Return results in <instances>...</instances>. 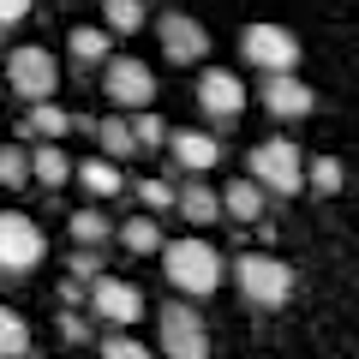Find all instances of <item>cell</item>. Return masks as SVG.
<instances>
[{
  "label": "cell",
  "instance_id": "cell-1",
  "mask_svg": "<svg viewBox=\"0 0 359 359\" xmlns=\"http://www.w3.org/2000/svg\"><path fill=\"white\" fill-rule=\"evenodd\" d=\"M162 257H168V282L186 287V294H210L222 282V257L204 240H174V245H162Z\"/></svg>",
  "mask_w": 359,
  "mask_h": 359
},
{
  "label": "cell",
  "instance_id": "cell-2",
  "mask_svg": "<svg viewBox=\"0 0 359 359\" xmlns=\"http://www.w3.org/2000/svg\"><path fill=\"white\" fill-rule=\"evenodd\" d=\"M252 174L264 180L269 192H282V198H294L299 186H311L306 156H299L287 138H264V144H257V150H252Z\"/></svg>",
  "mask_w": 359,
  "mask_h": 359
},
{
  "label": "cell",
  "instance_id": "cell-3",
  "mask_svg": "<svg viewBox=\"0 0 359 359\" xmlns=\"http://www.w3.org/2000/svg\"><path fill=\"white\" fill-rule=\"evenodd\" d=\"M240 294L252 299V306H282L287 294H294V276H287V264H276V257H240Z\"/></svg>",
  "mask_w": 359,
  "mask_h": 359
},
{
  "label": "cell",
  "instance_id": "cell-4",
  "mask_svg": "<svg viewBox=\"0 0 359 359\" xmlns=\"http://www.w3.org/2000/svg\"><path fill=\"white\" fill-rule=\"evenodd\" d=\"M162 353L168 359H210V335L192 306H162Z\"/></svg>",
  "mask_w": 359,
  "mask_h": 359
},
{
  "label": "cell",
  "instance_id": "cell-5",
  "mask_svg": "<svg viewBox=\"0 0 359 359\" xmlns=\"http://www.w3.org/2000/svg\"><path fill=\"white\" fill-rule=\"evenodd\" d=\"M6 72H13V90L30 96V102H48L54 84H60V66H54L48 48H18L13 60H6Z\"/></svg>",
  "mask_w": 359,
  "mask_h": 359
},
{
  "label": "cell",
  "instance_id": "cell-6",
  "mask_svg": "<svg viewBox=\"0 0 359 359\" xmlns=\"http://www.w3.org/2000/svg\"><path fill=\"white\" fill-rule=\"evenodd\" d=\"M245 60L264 66V72H294L299 42L287 36L282 25H252V30H245Z\"/></svg>",
  "mask_w": 359,
  "mask_h": 359
},
{
  "label": "cell",
  "instance_id": "cell-7",
  "mask_svg": "<svg viewBox=\"0 0 359 359\" xmlns=\"http://www.w3.org/2000/svg\"><path fill=\"white\" fill-rule=\"evenodd\" d=\"M90 311L108 318V323H138L144 318V299H138V287H132V282L96 276V282H90Z\"/></svg>",
  "mask_w": 359,
  "mask_h": 359
},
{
  "label": "cell",
  "instance_id": "cell-8",
  "mask_svg": "<svg viewBox=\"0 0 359 359\" xmlns=\"http://www.w3.org/2000/svg\"><path fill=\"white\" fill-rule=\"evenodd\" d=\"M42 264V233L30 216H0V269H30Z\"/></svg>",
  "mask_w": 359,
  "mask_h": 359
},
{
  "label": "cell",
  "instance_id": "cell-9",
  "mask_svg": "<svg viewBox=\"0 0 359 359\" xmlns=\"http://www.w3.org/2000/svg\"><path fill=\"white\" fill-rule=\"evenodd\" d=\"M156 30H162L168 60H180V66H192V60H204V54H210V30L198 25V18H186V13H168Z\"/></svg>",
  "mask_w": 359,
  "mask_h": 359
},
{
  "label": "cell",
  "instance_id": "cell-10",
  "mask_svg": "<svg viewBox=\"0 0 359 359\" xmlns=\"http://www.w3.org/2000/svg\"><path fill=\"white\" fill-rule=\"evenodd\" d=\"M108 96H114L120 108H150L156 78L144 72V60H108Z\"/></svg>",
  "mask_w": 359,
  "mask_h": 359
},
{
  "label": "cell",
  "instance_id": "cell-11",
  "mask_svg": "<svg viewBox=\"0 0 359 359\" xmlns=\"http://www.w3.org/2000/svg\"><path fill=\"white\" fill-rule=\"evenodd\" d=\"M198 102H204V114L233 120L245 108V90H240V78H233V72H204V78H198Z\"/></svg>",
  "mask_w": 359,
  "mask_h": 359
},
{
  "label": "cell",
  "instance_id": "cell-12",
  "mask_svg": "<svg viewBox=\"0 0 359 359\" xmlns=\"http://www.w3.org/2000/svg\"><path fill=\"white\" fill-rule=\"evenodd\" d=\"M264 102H269V114L299 120V114H311V90L299 84L294 72H269V78H264Z\"/></svg>",
  "mask_w": 359,
  "mask_h": 359
},
{
  "label": "cell",
  "instance_id": "cell-13",
  "mask_svg": "<svg viewBox=\"0 0 359 359\" xmlns=\"http://www.w3.org/2000/svg\"><path fill=\"white\" fill-rule=\"evenodd\" d=\"M264 192H269V186L257 174L252 180H233L228 192H222V210H228L233 222H257V216H264Z\"/></svg>",
  "mask_w": 359,
  "mask_h": 359
},
{
  "label": "cell",
  "instance_id": "cell-14",
  "mask_svg": "<svg viewBox=\"0 0 359 359\" xmlns=\"http://www.w3.org/2000/svg\"><path fill=\"white\" fill-rule=\"evenodd\" d=\"M174 156H180V168H192V174H204V168H216L222 144L210 138V132H180V138H174Z\"/></svg>",
  "mask_w": 359,
  "mask_h": 359
},
{
  "label": "cell",
  "instance_id": "cell-15",
  "mask_svg": "<svg viewBox=\"0 0 359 359\" xmlns=\"http://www.w3.org/2000/svg\"><path fill=\"white\" fill-rule=\"evenodd\" d=\"M78 180H84V186H90L96 198H114V192H126L120 168H114V162H96V156H90V162H78Z\"/></svg>",
  "mask_w": 359,
  "mask_h": 359
},
{
  "label": "cell",
  "instance_id": "cell-16",
  "mask_svg": "<svg viewBox=\"0 0 359 359\" xmlns=\"http://www.w3.org/2000/svg\"><path fill=\"white\" fill-rule=\"evenodd\" d=\"M180 216H186V222H216L222 216V192H210V186H186V192H180Z\"/></svg>",
  "mask_w": 359,
  "mask_h": 359
},
{
  "label": "cell",
  "instance_id": "cell-17",
  "mask_svg": "<svg viewBox=\"0 0 359 359\" xmlns=\"http://www.w3.org/2000/svg\"><path fill=\"white\" fill-rule=\"evenodd\" d=\"M18 126H25V132H36V138H60V132L72 126V114H66V108H54V102H36L25 120H18Z\"/></svg>",
  "mask_w": 359,
  "mask_h": 359
},
{
  "label": "cell",
  "instance_id": "cell-18",
  "mask_svg": "<svg viewBox=\"0 0 359 359\" xmlns=\"http://www.w3.org/2000/svg\"><path fill=\"white\" fill-rule=\"evenodd\" d=\"M30 353V330L18 311H0V359H25Z\"/></svg>",
  "mask_w": 359,
  "mask_h": 359
},
{
  "label": "cell",
  "instance_id": "cell-19",
  "mask_svg": "<svg viewBox=\"0 0 359 359\" xmlns=\"http://www.w3.org/2000/svg\"><path fill=\"white\" fill-rule=\"evenodd\" d=\"M96 138H102L108 156H132L138 150V126H126V120H96Z\"/></svg>",
  "mask_w": 359,
  "mask_h": 359
},
{
  "label": "cell",
  "instance_id": "cell-20",
  "mask_svg": "<svg viewBox=\"0 0 359 359\" xmlns=\"http://www.w3.org/2000/svg\"><path fill=\"white\" fill-rule=\"evenodd\" d=\"M30 162H36V180H42V186H66V180H72V162H66V156L54 150V138L42 144V150L30 156Z\"/></svg>",
  "mask_w": 359,
  "mask_h": 359
},
{
  "label": "cell",
  "instance_id": "cell-21",
  "mask_svg": "<svg viewBox=\"0 0 359 359\" xmlns=\"http://www.w3.org/2000/svg\"><path fill=\"white\" fill-rule=\"evenodd\" d=\"M72 60H84V66H96V60H108V36L102 30H72Z\"/></svg>",
  "mask_w": 359,
  "mask_h": 359
},
{
  "label": "cell",
  "instance_id": "cell-22",
  "mask_svg": "<svg viewBox=\"0 0 359 359\" xmlns=\"http://www.w3.org/2000/svg\"><path fill=\"white\" fill-rule=\"evenodd\" d=\"M72 240H78V245H102V240H108V216L78 210V216H72Z\"/></svg>",
  "mask_w": 359,
  "mask_h": 359
},
{
  "label": "cell",
  "instance_id": "cell-23",
  "mask_svg": "<svg viewBox=\"0 0 359 359\" xmlns=\"http://www.w3.org/2000/svg\"><path fill=\"white\" fill-rule=\"evenodd\" d=\"M126 245L132 252H162V228H156L150 216H132L126 222Z\"/></svg>",
  "mask_w": 359,
  "mask_h": 359
},
{
  "label": "cell",
  "instance_id": "cell-24",
  "mask_svg": "<svg viewBox=\"0 0 359 359\" xmlns=\"http://www.w3.org/2000/svg\"><path fill=\"white\" fill-rule=\"evenodd\" d=\"M30 174H36V162L25 150H0V186H25Z\"/></svg>",
  "mask_w": 359,
  "mask_h": 359
},
{
  "label": "cell",
  "instance_id": "cell-25",
  "mask_svg": "<svg viewBox=\"0 0 359 359\" xmlns=\"http://www.w3.org/2000/svg\"><path fill=\"white\" fill-rule=\"evenodd\" d=\"M102 18H108L114 30H144V6H138V0H108Z\"/></svg>",
  "mask_w": 359,
  "mask_h": 359
},
{
  "label": "cell",
  "instance_id": "cell-26",
  "mask_svg": "<svg viewBox=\"0 0 359 359\" xmlns=\"http://www.w3.org/2000/svg\"><path fill=\"white\" fill-rule=\"evenodd\" d=\"M306 174H311V186H318V192H341V162H335V156L306 162Z\"/></svg>",
  "mask_w": 359,
  "mask_h": 359
},
{
  "label": "cell",
  "instance_id": "cell-27",
  "mask_svg": "<svg viewBox=\"0 0 359 359\" xmlns=\"http://www.w3.org/2000/svg\"><path fill=\"white\" fill-rule=\"evenodd\" d=\"M132 126H138V144H144V150H156V144L168 138V126H162V120H156V114H138V120H132Z\"/></svg>",
  "mask_w": 359,
  "mask_h": 359
},
{
  "label": "cell",
  "instance_id": "cell-28",
  "mask_svg": "<svg viewBox=\"0 0 359 359\" xmlns=\"http://www.w3.org/2000/svg\"><path fill=\"white\" fill-rule=\"evenodd\" d=\"M144 204H150V210H168V204H180V198H174L168 180H144Z\"/></svg>",
  "mask_w": 359,
  "mask_h": 359
},
{
  "label": "cell",
  "instance_id": "cell-29",
  "mask_svg": "<svg viewBox=\"0 0 359 359\" xmlns=\"http://www.w3.org/2000/svg\"><path fill=\"white\" fill-rule=\"evenodd\" d=\"M102 359H144V347L126 341V335H108V341H102Z\"/></svg>",
  "mask_w": 359,
  "mask_h": 359
},
{
  "label": "cell",
  "instance_id": "cell-30",
  "mask_svg": "<svg viewBox=\"0 0 359 359\" xmlns=\"http://www.w3.org/2000/svg\"><path fill=\"white\" fill-rule=\"evenodd\" d=\"M25 13H30V0H0V30H6V25H18Z\"/></svg>",
  "mask_w": 359,
  "mask_h": 359
},
{
  "label": "cell",
  "instance_id": "cell-31",
  "mask_svg": "<svg viewBox=\"0 0 359 359\" xmlns=\"http://www.w3.org/2000/svg\"><path fill=\"white\" fill-rule=\"evenodd\" d=\"M72 276H78V282H90V276H96V257L78 252V257H72Z\"/></svg>",
  "mask_w": 359,
  "mask_h": 359
}]
</instances>
